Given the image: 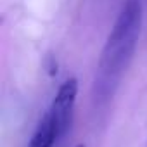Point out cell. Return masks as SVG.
Listing matches in <instances>:
<instances>
[{
	"instance_id": "1",
	"label": "cell",
	"mask_w": 147,
	"mask_h": 147,
	"mask_svg": "<svg viewBox=\"0 0 147 147\" xmlns=\"http://www.w3.org/2000/svg\"><path fill=\"white\" fill-rule=\"evenodd\" d=\"M140 30H142L140 0H126L100 52L92 87V97L95 106H106L114 97L119 82L133 59L140 38Z\"/></svg>"
},
{
	"instance_id": "2",
	"label": "cell",
	"mask_w": 147,
	"mask_h": 147,
	"mask_svg": "<svg viewBox=\"0 0 147 147\" xmlns=\"http://www.w3.org/2000/svg\"><path fill=\"white\" fill-rule=\"evenodd\" d=\"M76 95H78V82H76V78H69L57 88L55 97L49 107V114L52 118V123L55 126L59 140H62L66 137V133L71 126Z\"/></svg>"
},
{
	"instance_id": "4",
	"label": "cell",
	"mask_w": 147,
	"mask_h": 147,
	"mask_svg": "<svg viewBox=\"0 0 147 147\" xmlns=\"http://www.w3.org/2000/svg\"><path fill=\"white\" fill-rule=\"evenodd\" d=\"M75 147H87L85 144H78V145H75Z\"/></svg>"
},
{
	"instance_id": "3",
	"label": "cell",
	"mask_w": 147,
	"mask_h": 147,
	"mask_svg": "<svg viewBox=\"0 0 147 147\" xmlns=\"http://www.w3.org/2000/svg\"><path fill=\"white\" fill-rule=\"evenodd\" d=\"M59 142L61 140L57 137L52 118H50L49 111H45V114L40 118V121H38V125H36V128L31 135V140H30L28 147H57Z\"/></svg>"
}]
</instances>
